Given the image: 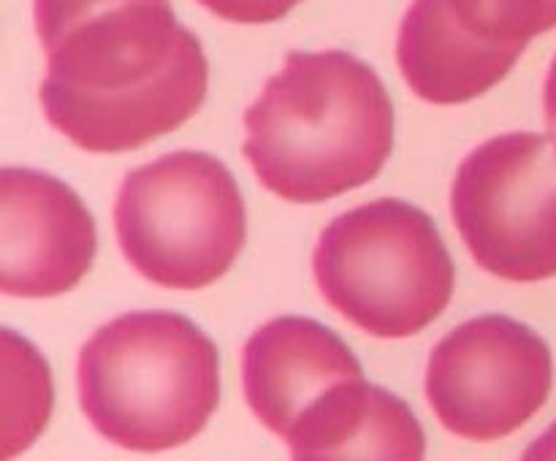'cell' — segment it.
<instances>
[{"mask_svg":"<svg viewBox=\"0 0 556 461\" xmlns=\"http://www.w3.org/2000/svg\"><path fill=\"white\" fill-rule=\"evenodd\" d=\"M543 112H546V128L548 136L556 141V54L548 68L546 85H543Z\"/></svg>","mask_w":556,"mask_h":461,"instance_id":"5bb4252c","label":"cell"},{"mask_svg":"<svg viewBox=\"0 0 556 461\" xmlns=\"http://www.w3.org/2000/svg\"><path fill=\"white\" fill-rule=\"evenodd\" d=\"M291 461H424L427 434L405 399L367 380H348L304 410Z\"/></svg>","mask_w":556,"mask_h":461,"instance_id":"8fae6325","label":"cell"},{"mask_svg":"<svg viewBox=\"0 0 556 461\" xmlns=\"http://www.w3.org/2000/svg\"><path fill=\"white\" fill-rule=\"evenodd\" d=\"M451 215L467 249L508 282L556 277V141L503 133L456 168Z\"/></svg>","mask_w":556,"mask_h":461,"instance_id":"8992f818","label":"cell"},{"mask_svg":"<svg viewBox=\"0 0 556 461\" xmlns=\"http://www.w3.org/2000/svg\"><path fill=\"white\" fill-rule=\"evenodd\" d=\"M519 461H556V421L521 453Z\"/></svg>","mask_w":556,"mask_h":461,"instance_id":"4fadbf2b","label":"cell"},{"mask_svg":"<svg viewBox=\"0 0 556 461\" xmlns=\"http://www.w3.org/2000/svg\"><path fill=\"white\" fill-rule=\"evenodd\" d=\"M318 291L342 318L378 340H405L454 296V260L432 217L378 199L334 217L313 253Z\"/></svg>","mask_w":556,"mask_h":461,"instance_id":"277c9868","label":"cell"},{"mask_svg":"<svg viewBox=\"0 0 556 461\" xmlns=\"http://www.w3.org/2000/svg\"><path fill=\"white\" fill-rule=\"evenodd\" d=\"M0 287L5 296L49 298L79 285L98 249L92 215L52 174H0Z\"/></svg>","mask_w":556,"mask_h":461,"instance_id":"9c48e42d","label":"cell"},{"mask_svg":"<svg viewBox=\"0 0 556 461\" xmlns=\"http://www.w3.org/2000/svg\"><path fill=\"white\" fill-rule=\"evenodd\" d=\"M244 157L269 193L320 204L367 184L394 150L383 81L351 52H291L244 112Z\"/></svg>","mask_w":556,"mask_h":461,"instance_id":"7a4b0ae2","label":"cell"},{"mask_svg":"<svg viewBox=\"0 0 556 461\" xmlns=\"http://www.w3.org/2000/svg\"><path fill=\"white\" fill-rule=\"evenodd\" d=\"M206 11L237 25H266L296 9L302 0H199Z\"/></svg>","mask_w":556,"mask_h":461,"instance_id":"7c38bea8","label":"cell"},{"mask_svg":"<svg viewBox=\"0 0 556 461\" xmlns=\"http://www.w3.org/2000/svg\"><path fill=\"white\" fill-rule=\"evenodd\" d=\"M114 231L125 260L144 280L199 291L220 280L242 253L248 212L226 163L179 150L123 179Z\"/></svg>","mask_w":556,"mask_h":461,"instance_id":"5b68a950","label":"cell"},{"mask_svg":"<svg viewBox=\"0 0 556 461\" xmlns=\"http://www.w3.org/2000/svg\"><path fill=\"white\" fill-rule=\"evenodd\" d=\"M79 401L101 437L134 453L190 443L220 401V356L190 318L125 312L81 345Z\"/></svg>","mask_w":556,"mask_h":461,"instance_id":"3957f363","label":"cell"},{"mask_svg":"<svg viewBox=\"0 0 556 461\" xmlns=\"http://www.w3.org/2000/svg\"><path fill=\"white\" fill-rule=\"evenodd\" d=\"M556 27V0H413L396 63L421 101H476L510 74L527 43Z\"/></svg>","mask_w":556,"mask_h":461,"instance_id":"ba28073f","label":"cell"},{"mask_svg":"<svg viewBox=\"0 0 556 461\" xmlns=\"http://www.w3.org/2000/svg\"><path fill=\"white\" fill-rule=\"evenodd\" d=\"M33 22L47 52L38 101L79 150H139L204 106V49L168 0H33Z\"/></svg>","mask_w":556,"mask_h":461,"instance_id":"6da1fadb","label":"cell"},{"mask_svg":"<svg viewBox=\"0 0 556 461\" xmlns=\"http://www.w3.org/2000/svg\"><path fill=\"white\" fill-rule=\"evenodd\" d=\"M362 363L331 329L313 318L282 315L253 331L242 350V383L250 410L277 437L315 399L348 380H362Z\"/></svg>","mask_w":556,"mask_h":461,"instance_id":"30bf717a","label":"cell"},{"mask_svg":"<svg viewBox=\"0 0 556 461\" xmlns=\"http://www.w3.org/2000/svg\"><path fill=\"white\" fill-rule=\"evenodd\" d=\"M554 361L546 340L508 315L465 320L434 345L427 399L448 432L492 443L525 426L548 401Z\"/></svg>","mask_w":556,"mask_h":461,"instance_id":"52a82bcc","label":"cell"}]
</instances>
